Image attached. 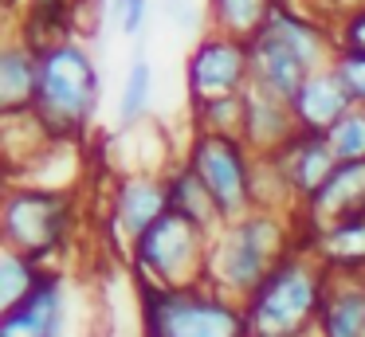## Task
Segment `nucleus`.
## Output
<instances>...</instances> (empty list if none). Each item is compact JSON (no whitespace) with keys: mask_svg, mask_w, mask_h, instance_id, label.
I'll return each instance as SVG.
<instances>
[{"mask_svg":"<svg viewBox=\"0 0 365 337\" xmlns=\"http://www.w3.org/2000/svg\"><path fill=\"white\" fill-rule=\"evenodd\" d=\"M365 0H307V12L318 16V20H341L346 12H354V8H361Z\"/></svg>","mask_w":365,"mask_h":337,"instance_id":"obj_27","label":"nucleus"},{"mask_svg":"<svg viewBox=\"0 0 365 337\" xmlns=\"http://www.w3.org/2000/svg\"><path fill=\"white\" fill-rule=\"evenodd\" d=\"M283 0H208V31H220L232 39H252L255 31H263V24L271 20V12Z\"/></svg>","mask_w":365,"mask_h":337,"instance_id":"obj_19","label":"nucleus"},{"mask_svg":"<svg viewBox=\"0 0 365 337\" xmlns=\"http://www.w3.org/2000/svg\"><path fill=\"white\" fill-rule=\"evenodd\" d=\"M153 106V63L150 55L138 47L134 59L126 67V78H122V94H118V125L122 130H134L150 118Z\"/></svg>","mask_w":365,"mask_h":337,"instance_id":"obj_20","label":"nucleus"},{"mask_svg":"<svg viewBox=\"0 0 365 337\" xmlns=\"http://www.w3.org/2000/svg\"><path fill=\"white\" fill-rule=\"evenodd\" d=\"M165 185H169V212H173V216L189 219V224L200 227L208 239H216V235L228 227V219L220 216V208H216L212 192L205 188V180H200L185 161L177 165V169H169Z\"/></svg>","mask_w":365,"mask_h":337,"instance_id":"obj_17","label":"nucleus"},{"mask_svg":"<svg viewBox=\"0 0 365 337\" xmlns=\"http://www.w3.org/2000/svg\"><path fill=\"white\" fill-rule=\"evenodd\" d=\"M255 161L259 157L236 133L192 130V141L185 149V165L205 180V188L212 192L216 208L228 224L255 212Z\"/></svg>","mask_w":365,"mask_h":337,"instance_id":"obj_7","label":"nucleus"},{"mask_svg":"<svg viewBox=\"0 0 365 337\" xmlns=\"http://www.w3.org/2000/svg\"><path fill=\"white\" fill-rule=\"evenodd\" d=\"M271 161L283 169V177H287V185L294 188V200L299 204L310 200V196L334 177V169H338V157H334L326 133H307V130L294 133Z\"/></svg>","mask_w":365,"mask_h":337,"instance_id":"obj_12","label":"nucleus"},{"mask_svg":"<svg viewBox=\"0 0 365 337\" xmlns=\"http://www.w3.org/2000/svg\"><path fill=\"white\" fill-rule=\"evenodd\" d=\"M43 274L48 271L40 263L16 255V251H4V259H0V313H9L20 302H28L32 290L43 282Z\"/></svg>","mask_w":365,"mask_h":337,"instance_id":"obj_21","label":"nucleus"},{"mask_svg":"<svg viewBox=\"0 0 365 337\" xmlns=\"http://www.w3.org/2000/svg\"><path fill=\"white\" fill-rule=\"evenodd\" d=\"M294 133H299V122H294L291 102H283V98H275V94H267L263 86L247 83L240 141H244L255 157H275Z\"/></svg>","mask_w":365,"mask_h":337,"instance_id":"obj_10","label":"nucleus"},{"mask_svg":"<svg viewBox=\"0 0 365 337\" xmlns=\"http://www.w3.org/2000/svg\"><path fill=\"white\" fill-rule=\"evenodd\" d=\"M161 216H169V185L158 172H126L110 196V219L122 239H142Z\"/></svg>","mask_w":365,"mask_h":337,"instance_id":"obj_9","label":"nucleus"},{"mask_svg":"<svg viewBox=\"0 0 365 337\" xmlns=\"http://www.w3.org/2000/svg\"><path fill=\"white\" fill-rule=\"evenodd\" d=\"M326 141H330L338 165H361L365 161V106L349 110V114L326 133Z\"/></svg>","mask_w":365,"mask_h":337,"instance_id":"obj_22","label":"nucleus"},{"mask_svg":"<svg viewBox=\"0 0 365 337\" xmlns=\"http://www.w3.org/2000/svg\"><path fill=\"white\" fill-rule=\"evenodd\" d=\"M318 337H365V279H330Z\"/></svg>","mask_w":365,"mask_h":337,"instance_id":"obj_18","label":"nucleus"},{"mask_svg":"<svg viewBox=\"0 0 365 337\" xmlns=\"http://www.w3.org/2000/svg\"><path fill=\"white\" fill-rule=\"evenodd\" d=\"M142 337H252L244 302L212 286H138Z\"/></svg>","mask_w":365,"mask_h":337,"instance_id":"obj_4","label":"nucleus"},{"mask_svg":"<svg viewBox=\"0 0 365 337\" xmlns=\"http://www.w3.org/2000/svg\"><path fill=\"white\" fill-rule=\"evenodd\" d=\"M4 251L43 263L51 259L75 227V192H56V188H36V185H12L4 200Z\"/></svg>","mask_w":365,"mask_h":337,"instance_id":"obj_6","label":"nucleus"},{"mask_svg":"<svg viewBox=\"0 0 365 337\" xmlns=\"http://www.w3.org/2000/svg\"><path fill=\"white\" fill-rule=\"evenodd\" d=\"M63 318H67L63 279H59V271H48L28 302L0 313V337H59Z\"/></svg>","mask_w":365,"mask_h":337,"instance_id":"obj_13","label":"nucleus"},{"mask_svg":"<svg viewBox=\"0 0 365 337\" xmlns=\"http://www.w3.org/2000/svg\"><path fill=\"white\" fill-rule=\"evenodd\" d=\"M299 247L287 219L279 212H252L244 219H232L220 235L212 239L208 255V286L220 294L244 302L283 255Z\"/></svg>","mask_w":365,"mask_h":337,"instance_id":"obj_3","label":"nucleus"},{"mask_svg":"<svg viewBox=\"0 0 365 337\" xmlns=\"http://www.w3.org/2000/svg\"><path fill=\"white\" fill-rule=\"evenodd\" d=\"M165 20L173 24L177 31H189V28H197L200 24V4L197 0H165Z\"/></svg>","mask_w":365,"mask_h":337,"instance_id":"obj_26","label":"nucleus"},{"mask_svg":"<svg viewBox=\"0 0 365 337\" xmlns=\"http://www.w3.org/2000/svg\"><path fill=\"white\" fill-rule=\"evenodd\" d=\"M330 31H334V51L338 55H365V4L346 12L341 20H334Z\"/></svg>","mask_w":365,"mask_h":337,"instance_id":"obj_23","label":"nucleus"},{"mask_svg":"<svg viewBox=\"0 0 365 337\" xmlns=\"http://www.w3.org/2000/svg\"><path fill=\"white\" fill-rule=\"evenodd\" d=\"M334 71L341 75V83L354 94L357 106H365V55H338V59H334Z\"/></svg>","mask_w":365,"mask_h":337,"instance_id":"obj_24","label":"nucleus"},{"mask_svg":"<svg viewBox=\"0 0 365 337\" xmlns=\"http://www.w3.org/2000/svg\"><path fill=\"white\" fill-rule=\"evenodd\" d=\"M185 83H189V102H212V98H240L252 83V59H247L244 39L205 31L192 43L185 59Z\"/></svg>","mask_w":365,"mask_h":337,"instance_id":"obj_8","label":"nucleus"},{"mask_svg":"<svg viewBox=\"0 0 365 337\" xmlns=\"http://www.w3.org/2000/svg\"><path fill=\"white\" fill-rule=\"evenodd\" d=\"M299 212H302V232H318V227L338 224V219L365 216V161L338 165L334 177L310 200L299 204Z\"/></svg>","mask_w":365,"mask_h":337,"instance_id":"obj_11","label":"nucleus"},{"mask_svg":"<svg viewBox=\"0 0 365 337\" xmlns=\"http://www.w3.org/2000/svg\"><path fill=\"white\" fill-rule=\"evenodd\" d=\"M114 24H118V31L126 39H138L145 31V24H150V0H126Z\"/></svg>","mask_w":365,"mask_h":337,"instance_id":"obj_25","label":"nucleus"},{"mask_svg":"<svg viewBox=\"0 0 365 337\" xmlns=\"http://www.w3.org/2000/svg\"><path fill=\"white\" fill-rule=\"evenodd\" d=\"M247 59H252V83L263 86L267 94H275V98H283V102L299 98V90L310 78V71L271 31H255L247 39Z\"/></svg>","mask_w":365,"mask_h":337,"instance_id":"obj_15","label":"nucleus"},{"mask_svg":"<svg viewBox=\"0 0 365 337\" xmlns=\"http://www.w3.org/2000/svg\"><path fill=\"white\" fill-rule=\"evenodd\" d=\"M354 106H357L354 94L346 90V83H341V75L334 67L310 75L307 86L299 90V98L291 102L294 122H299V130H307V133H330Z\"/></svg>","mask_w":365,"mask_h":337,"instance_id":"obj_14","label":"nucleus"},{"mask_svg":"<svg viewBox=\"0 0 365 337\" xmlns=\"http://www.w3.org/2000/svg\"><path fill=\"white\" fill-rule=\"evenodd\" d=\"M98 98H103V75L79 39H67L40 55V90L32 114L51 141L75 145L98 114Z\"/></svg>","mask_w":365,"mask_h":337,"instance_id":"obj_2","label":"nucleus"},{"mask_svg":"<svg viewBox=\"0 0 365 337\" xmlns=\"http://www.w3.org/2000/svg\"><path fill=\"white\" fill-rule=\"evenodd\" d=\"M36 90H40V55L28 43L12 39L0 51V110H4V118L32 114Z\"/></svg>","mask_w":365,"mask_h":337,"instance_id":"obj_16","label":"nucleus"},{"mask_svg":"<svg viewBox=\"0 0 365 337\" xmlns=\"http://www.w3.org/2000/svg\"><path fill=\"white\" fill-rule=\"evenodd\" d=\"M208 255H212V239L173 212L161 216L142 239L130 243L138 286L158 290L208 286Z\"/></svg>","mask_w":365,"mask_h":337,"instance_id":"obj_5","label":"nucleus"},{"mask_svg":"<svg viewBox=\"0 0 365 337\" xmlns=\"http://www.w3.org/2000/svg\"><path fill=\"white\" fill-rule=\"evenodd\" d=\"M330 279L334 274L307 247L283 255L275 271L244 298L252 337H314Z\"/></svg>","mask_w":365,"mask_h":337,"instance_id":"obj_1","label":"nucleus"}]
</instances>
